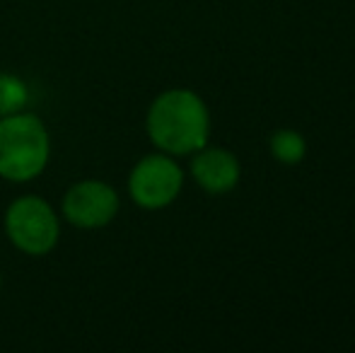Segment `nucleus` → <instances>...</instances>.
<instances>
[{"label":"nucleus","instance_id":"39448f33","mask_svg":"<svg viewBox=\"0 0 355 353\" xmlns=\"http://www.w3.org/2000/svg\"><path fill=\"white\" fill-rule=\"evenodd\" d=\"M119 193L102 179H83L63 196V218L80 230H99L119 213Z\"/></svg>","mask_w":355,"mask_h":353},{"label":"nucleus","instance_id":"6e6552de","mask_svg":"<svg viewBox=\"0 0 355 353\" xmlns=\"http://www.w3.org/2000/svg\"><path fill=\"white\" fill-rule=\"evenodd\" d=\"M27 99L29 92L27 85L22 83V78L12 76V73H0V117L24 112Z\"/></svg>","mask_w":355,"mask_h":353},{"label":"nucleus","instance_id":"1a4fd4ad","mask_svg":"<svg viewBox=\"0 0 355 353\" xmlns=\"http://www.w3.org/2000/svg\"><path fill=\"white\" fill-rule=\"evenodd\" d=\"M0 288H3V271H0Z\"/></svg>","mask_w":355,"mask_h":353},{"label":"nucleus","instance_id":"0eeeda50","mask_svg":"<svg viewBox=\"0 0 355 353\" xmlns=\"http://www.w3.org/2000/svg\"><path fill=\"white\" fill-rule=\"evenodd\" d=\"M271 153L283 165H297L307 153V143L297 131L283 128V131H276L271 136Z\"/></svg>","mask_w":355,"mask_h":353},{"label":"nucleus","instance_id":"20e7f679","mask_svg":"<svg viewBox=\"0 0 355 353\" xmlns=\"http://www.w3.org/2000/svg\"><path fill=\"white\" fill-rule=\"evenodd\" d=\"M184 187V172L167 153H155L138 160L128 177V193L145 211H159L174 203Z\"/></svg>","mask_w":355,"mask_h":353},{"label":"nucleus","instance_id":"423d86ee","mask_svg":"<svg viewBox=\"0 0 355 353\" xmlns=\"http://www.w3.org/2000/svg\"><path fill=\"white\" fill-rule=\"evenodd\" d=\"M191 177L208 193L232 191L239 182V162L230 150L203 146L191 160Z\"/></svg>","mask_w":355,"mask_h":353},{"label":"nucleus","instance_id":"f257e3e1","mask_svg":"<svg viewBox=\"0 0 355 353\" xmlns=\"http://www.w3.org/2000/svg\"><path fill=\"white\" fill-rule=\"evenodd\" d=\"M145 128L155 148L167 155H191L201 150L211 133L208 107L191 89H167L148 109Z\"/></svg>","mask_w":355,"mask_h":353},{"label":"nucleus","instance_id":"7ed1b4c3","mask_svg":"<svg viewBox=\"0 0 355 353\" xmlns=\"http://www.w3.org/2000/svg\"><path fill=\"white\" fill-rule=\"evenodd\" d=\"M5 232L19 252L29 257H44L56 250L61 221L46 198L27 193L15 198L5 211Z\"/></svg>","mask_w":355,"mask_h":353},{"label":"nucleus","instance_id":"f03ea898","mask_svg":"<svg viewBox=\"0 0 355 353\" xmlns=\"http://www.w3.org/2000/svg\"><path fill=\"white\" fill-rule=\"evenodd\" d=\"M51 138L37 114L0 117V177L15 184L32 182L46 170Z\"/></svg>","mask_w":355,"mask_h":353}]
</instances>
